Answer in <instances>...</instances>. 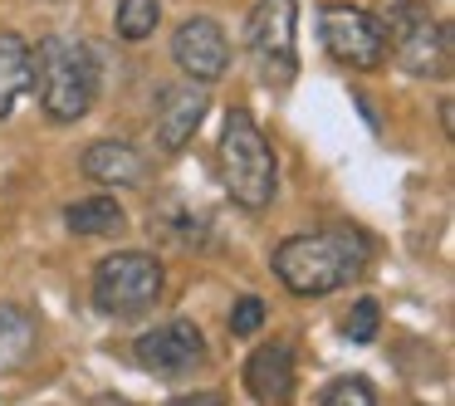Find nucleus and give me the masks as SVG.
<instances>
[{
    "mask_svg": "<svg viewBox=\"0 0 455 406\" xmlns=\"http://www.w3.org/2000/svg\"><path fill=\"white\" fill-rule=\"evenodd\" d=\"M259 323H265V299L245 294L235 308H230V333H235V338H250V333H259Z\"/></svg>",
    "mask_w": 455,
    "mask_h": 406,
    "instance_id": "6ab92c4d",
    "label": "nucleus"
},
{
    "mask_svg": "<svg viewBox=\"0 0 455 406\" xmlns=\"http://www.w3.org/2000/svg\"><path fill=\"white\" fill-rule=\"evenodd\" d=\"M367 269V240L357 230H314L275 245V275L304 299L347 289Z\"/></svg>",
    "mask_w": 455,
    "mask_h": 406,
    "instance_id": "f03ea898",
    "label": "nucleus"
},
{
    "mask_svg": "<svg viewBox=\"0 0 455 406\" xmlns=\"http://www.w3.org/2000/svg\"><path fill=\"white\" fill-rule=\"evenodd\" d=\"M382 35L387 54H396L406 74H416V79H445L451 74V30L431 15V5H421V0L387 5Z\"/></svg>",
    "mask_w": 455,
    "mask_h": 406,
    "instance_id": "20e7f679",
    "label": "nucleus"
},
{
    "mask_svg": "<svg viewBox=\"0 0 455 406\" xmlns=\"http://www.w3.org/2000/svg\"><path fill=\"white\" fill-rule=\"evenodd\" d=\"M377 328H382V308H377V299H357L353 314H347V338H353V343H372Z\"/></svg>",
    "mask_w": 455,
    "mask_h": 406,
    "instance_id": "a211bd4d",
    "label": "nucleus"
},
{
    "mask_svg": "<svg viewBox=\"0 0 455 406\" xmlns=\"http://www.w3.org/2000/svg\"><path fill=\"white\" fill-rule=\"evenodd\" d=\"M84 177L99 181V187H138L148 177V162L132 142L103 138V142H89V152H84Z\"/></svg>",
    "mask_w": 455,
    "mask_h": 406,
    "instance_id": "f8f14e48",
    "label": "nucleus"
},
{
    "mask_svg": "<svg viewBox=\"0 0 455 406\" xmlns=\"http://www.w3.org/2000/svg\"><path fill=\"white\" fill-rule=\"evenodd\" d=\"M162 289H167L162 259L148 255V250H118V255L99 259V269H93V304L108 318L148 314L162 299Z\"/></svg>",
    "mask_w": 455,
    "mask_h": 406,
    "instance_id": "39448f33",
    "label": "nucleus"
},
{
    "mask_svg": "<svg viewBox=\"0 0 455 406\" xmlns=\"http://www.w3.org/2000/svg\"><path fill=\"white\" fill-rule=\"evenodd\" d=\"M216 171L220 187L235 206L245 211H265L279 191V162L269 138L259 132V123L245 108L226 113V128H220V147H216Z\"/></svg>",
    "mask_w": 455,
    "mask_h": 406,
    "instance_id": "7ed1b4c3",
    "label": "nucleus"
},
{
    "mask_svg": "<svg viewBox=\"0 0 455 406\" xmlns=\"http://www.w3.org/2000/svg\"><path fill=\"white\" fill-rule=\"evenodd\" d=\"M206 89H201L196 79L191 84H172V89L157 93V118H152V128H157V147L162 152H181L191 138H196V128L206 123Z\"/></svg>",
    "mask_w": 455,
    "mask_h": 406,
    "instance_id": "9d476101",
    "label": "nucleus"
},
{
    "mask_svg": "<svg viewBox=\"0 0 455 406\" xmlns=\"http://www.w3.org/2000/svg\"><path fill=\"white\" fill-rule=\"evenodd\" d=\"M318 40H323L328 60L343 69H382L387 60V35L382 20L357 5H323L318 11Z\"/></svg>",
    "mask_w": 455,
    "mask_h": 406,
    "instance_id": "0eeeda50",
    "label": "nucleus"
},
{
    "mask_svg": "<svg viewBox=\"0 0 455 406\" xmlns=\"http://www.w3.org/2000/svg\"><path fill=\"white\" fill-rule=\"evenodd\" d=\"M30 93V44L15 30H0V123Z\"/></svg>",
    "mask_w": 455,
    "mask_h": 406,
    "instance_id": "4468645a",
    "label": "nucleus"
},
{
    "mask_svg": "<svg viewBox=\"0 0 455 406\" xmlns=\"http://www.w3.org/2000/svg\"><path fill=\"white\" fill-rule=\"evenodd\" d=\"M40 347V318L25 304H0V372H15Z\"/></svg>",
    "mask_w": 455,
    "mask_h": 406,
    "instance_id": "ddd939ff",
    "label": "nucleus"
},
{
    "mask_svg": "<svg viewBox=\"0 0 455 406\" xmlns=\"http://www.w3.org/2000/svg\"><path fill=\"white\" fill-rule=\"evenodd\" d=\"M172 60L187 79L196 84H216L230 64V40L211 15H191L177 35H172Z\"/></svg>",
    "mask_w": 455,
    "mask_h": 406,
    "instance_id": "1a4fd4ad",
    "label": "nucleus"
},
{
    "mask_svg": "<svg viewBox=\"0 0 455 406\" xmlns=\"http://www.w3.org/2000/svg\"><path fill=\"white\" fill-rule=\"evenodd\" d=\"M132 353H138V367H148L157 377H187L191 367L206 362V338L191 318H172V323L142 333Z\"/></svg>",
    "mask_w": 455,
    "mask_h": 406,
    "instance_id": "6e6552de",
    "label": "nucleus"
},
{
    "mask_svg": "<svg viewBox=\"0 0 455 406\" xmlns=\"http://www.w3.org/2000/svg\"><path fill=\"white\" fill-rule=\"evenodd\" d=\"M30 93L50 123H79L99 99V60L74 35H44L30 50Z\"/></svg>",
    "mask_w": 455,
    "mask_h": 406,
    "instance_id": "f257e3e1",
    "label": "nucleus"
},
{
    "mask_svg": "<svg viewBox=\"0 0 455 406\" xmlns=\"http://www.w3.org/2000/svg\"><path fill=\"white\" fill-rule=\"evenodd\" d=\"M172 406H226V396L220 392H187V396H177Z\"/></svg>",
    "mask_w": 455,
    "mask_h": 406,
    "instance_id": "aec40b11",
    "label": "nucleus"
},
{
    "mask_svg": "<svg viewBox=\"0 0 455 406\" xmlns=\"http://www.w3.org/2000/svg\"><path fill=\"white\" fill-rule=\"evenodd\" d=\"M64 220L74 235H108V230H123V206L118 196H79L64 206Z\"/></svg>",
    "mask_w": 455,
    "mask_h": 406,
    "instance_id": "2eb2a0df",
    "label": "nucleus"
},
{
    "mask_svg": "<svg viewBox=\"0 0 455 406\" xmlns=\"http://www.w3.org/2000/svg\"><path fill=\"white\" fill-rule=\"evenodd\" d=\"M89 406H132V402H128V396H113V392H103V396H93Z\"/></svg>",
    "mask_w": 455,
    "mask_h": 406,
    "instance_id": "412c9836",
    "label": "nucleus"
},
{
    "mask_svg": "<svg viewBox=\"0 0 455 406\" xmlns=\"http://www.w3.org/2000/svg\"><path fill=\"white\" fill-rule=\"evenodd\" d=\"M245 44L265 84H294L299 74V0H255L245 20Z\"/></svg>",
    "mask_w": 455,
    "mask_h": 406,
    "instance_id": "423d86ee",
    "label": "nucleus"
},
{
    "mask_svg": "<svg viewBox=\"0 0 455 406\" xmlns=\"http://www.w3.org/2000/svg\"><path fill=\"white\" fill-rule=\"evenodd\" d=\"M245 386L255 402L284 406L294 396V353H289V343H259L245 362Z\"/></svg>",
    "mask_w": 455,
    "mask_h": 406,
    "instance_id": "9b49d317",
    "label": "nucleus"
},
{
    "mask_svg": "<svg viewBox=\"0 0 455 406\" xmlns=\"http://www.w3.org/2000/svg\"><path fill=\"white\" fill-rule=\"evenodd\" d=\"M323 406H377V392L367 377H338L323 392Z\"/></svg>",
    "mask_w": 455,
    "mask_h": 406,
    "instance_id": "f3484780",
    "label": "nucleus"
},
{
    "mask_svg": "<svg viewBox=\"0 0 455 406\" xmlns=\"http://www.w3.org/2000/svg\"><path fill=\"white\" fill-rule=\"evenodd\" d=\"M162 20V0H118V15H113V25H118L123 40H148L152 30H157Z\"/></svg>",
    "mask_w": 455,
    "mask_h": 406,
    "instance_id": "dca6fc26",
    "label": "nucleus"
}]
</instances>
